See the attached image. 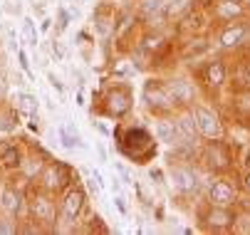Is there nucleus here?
I'll return each mask as SVG.
<instances>
[{
    "instance_id": "nucleus-1",
    "label": "nucleus",
    "mask_w": 250,
    "mask_h": 235,
    "mask_svg": "<svg viewBox=\"0 0 250 235\" xmlns=\"http://www.w3.org/2000/svg\"><path fill=\"white\" fill-rule=\"evenodd\" d=\"M196 126L201 129V134L206 137H221V121H218V114H213L210 109L206 107H196Z\"/></svg>"
},
{
    "instance_id": "nucleus-2",
    "label": "nucleus",
    "mask_w": 250,
    "mask_h": 235,
    "mask_svg": "<svg viewBox=\"0 0 250 235\" xmlns=\"http://www.w3.org/2000/svg\"><path fill=\"white\" fill-rule=\"evenodd\" d=\"M84 208V191L82 188H69L64 200H62V213L67 220H75L80 215V211Z\"/></svg>"
},
{
    "instance_id": "nucleus-3",
    "label": "nucleus",
    "mask_w": 250,
    "mask_h": 235,
    "mask_svg": "<svg viewBox=\"0 0 250 235\" xmlns=\"http://www.w3.org/2000/svg\"><path fill=\"white\" fill-rule=\"evenodd\" d=\"M30 211H32V218L40 220V223L55 220V203H52L47 196H35L30 200Z\"/></svg>"
},
{
    "instance_id": "nucleus-4",
    "label": "nucleus",
    "mask_w": 250,
    "mask_h": 235,
    "mask_svg": "<svg viewBox=\"0 0 250 235\" xmlns=\"http://www.w3.org/2000/svg\"><path fill=\"white\" fill-rule=\"evenodd\" d=\"M42 181H45V188L47 191H60L67 183V169H64L62 163L45 166V169H42Z\"/></svg>"
},
{
    "instance_id": "nucleus-5",
    "label": "nucleus",
    "mask_w": 250,
    "mask_h": 235,
    "mask_svg": "<svg viewBox=\"0 0 250 235\" xmlns=\"http://www.w3.org/2000/svg\"><path fill=\"white\" fill-rule=\"evenodd\" d=\"M144 97H146V102H149L151 107H168L171 102H176L173 94H171V89L164 87V84H156V82H154V84H146Z\"/></svg>"
},
{
    "instance_id": "nucleus-6",
    "label": "nucleus",
    "mask_w": 250,
    "mask_h": 235,
    "mask_svg": "<svg viewBox=\"0 0 250 235\" xmlns=\"http://www.w3.org/2000/svg\"><path fill=\"white\" fill-rule=\"evenodd\" d=\"M131 109V94L126 87H117L112 94H109V114L114 117H122Z\"/></svg>"
},
{
    "instance_id": "nucleus-7",
    "label": "nucleus",
    "mask_w": 250,
    "mask_h": 235,
    "mask_svg": "<svg viewBox=\"0 0 250 235\" xmlns=\"http://www.w3.org/2000/svg\"><path fill=\"white\" fill-rule=\"evenodd\" d=\"M233 198H235V193H233V188L226 181H216L210 186V200L216 206H230Z\"/></svg>"
},
{
    "instance_id": "nucleus-8",
    "label": "nucleus",
    "mask_w": 250,
    "mask_h": 235,
    "mask_svg": "<svg viewBox=\"0 0 250 235\" xmlns=\"http://www.w3.org/2000/svg\"><path fill=\"white\" fill-rule=\"evenodd\" d=\"M168 89H171V94H173V99L176 102H191L193 99V87L188 84V82H184V79H173L171 84H168Z\"/></svg>"
},
{
    "instance_id": "nucleus-9",
    "label": "nucleus",
    "mask_w": 250,
    "mask_h": 235,
    "mask_svg": "<svg viewBox=\"0 0 250 235\" xmlns=\"http://www.w3.org/2000/svg\"><path fill=\"white\" fill-rule=\"evenodd\" d=\"M156 137H159V141H164V144H176L178 129H176L173 121H159V124H156Z\"/></svg>"
},
{
    "instance_id": "nucleus-10",
    "label": "nucleus",
    "mask_w": 250,
    "mask_h": 235,
    "mask_svg": "<svg viewBox=\"0 0 250 235\" xmlns=\"http://www.w3.org/2000/svg\"><path fill=\"white\" fill-rule=\"evenodd\" d=\"M20 203H22L20 191H15V188H5V191H3V208H5L8 213H18V211H20Z\"/></svg>"
},
{
    "instance_id": "nucleus-11",
    "label": "nucleus",
    "mask_w": 250,
    "mask_h": 235,
    "mask_svg": "<svg viewBox=\"0 0 250 235\" xmlns=\"http://www.w3.org/2000/svg\"><path fill=\"white\" fill-rule=\"evenodd\" d=\"M20 161H22V154L15 146H8L3 154H0V163H3L5 169H20Z\"/></svg>"
},
{
    "instance_id": "nucleus-12",
    "label": "nucleus",
    "mask_w": 250,
    "mask_h": 235,
    "mask_svg": "<svg viewBox=\"0 0 250 235\" xmlns=\"http://www.w3.org/2000/svg\"><path fill=\"white\" fill-rule=\"evenodd\" d=\"M173 181H176L178 188H184V191H191L196 186V176L188 169H173Z\"/></svg>"
},
{
    "instance_id": "nucleus-13",
    "label": "nucleus",
    "mask_w": 250,
    "mask_h": 235,
    "mask_svg": "<svg viewBox=\"0 0 250 235\" xmlns=\"http://www.w3.org/2000/svg\"><path fill=\"white\" fill-rule=\"evenodd\" d=\"M20 169H22V174L27 176V178H35V176H40L42 174V161L40 158H25V161H20Z\"/></svg>"
},
{
    "instance_id": "nucleus-14",
    "label": "nucleus",
    "mask_w": 250,
    "mask_h": 235,
    "mask_svg": "<svg viewBox=\"0 0 250 235\" xmlns=\"http://www.w3.org/2000/svg\"><path fill=\"white\" fill-rule=\"evenodd\" d=\"M243 27L238 25V27H228L226 32H223V45L226 47H235V45H240V38H243Z\"/></svg>"
},
{
    "instance_id": "nucleus-15",
    "label": "nucleus",
    "mask_w": 250,
    "mask_h": 235,
    "mask_svg": "<svg viewBox=\"0 0 250 235\" xmlns=\"http://www.w3.org/2000/svg\"><path fill=\"white\" fill-rule=\"evenodd\" d=\"M230 220H233V215L226 208H216V211H210V215H208V223L210 225H228Z\"/></svg>"
},
{
    "instance_id": "nucleus-16",
    "label": "nucleus",
    "mask_w": 250,
    "mask_h": 235,
    "mask_svg": "<svg viewBox=\"0 0 250 235\" xmlns=\"http://www.w3.org/2000/svg\"><path fill=\"white\" fill-rule=\"evenodd\" d=\"M176 129H178V134H184L186 139H193V134H196V121H193L191 117H181V119H178V124H176Z\"/></svg>"
},
{
    "instance_id": "nucleus-17",
    "label": "nucleus",
    "mask_w": 250,
    "mask_h": 235,
    "mask_svg": "<svg viewBox=\"0 0 250 235\" xmlns=\"http://www.w3.org/2000/svg\"><path fill=\"white\" fill-rule=\"evenodd\" d=\"M223 79H226L223 64H221V62H213V64L208 67V82H210V84H221Z\"/></svg>"
},
{
    "instance_id": "nucleus-18",
    "label": "nucleus",
    "mask_w": 250,
    "mask_h": 235,
    "mask_svg": "<svg viewBox=\"0 0 250 235\" xmlns=\"http://www.w3.org/2000/svg\"><path fill=\"white\" fill-rule=\"evenodd\" d=\"M22 32H25V38H27V42L32 47L38 45V27H35V20L32 18H25L22 20Z\"/></svg>"
},
{
    "instance_id": "nucleus-19",
    "label": "nucleus",
    "mask_w": 250,
    "mask_h": 235,
    "mask_svg": "<svg viewBox=\"0 0 250 235\" xmlns=\"http://www.w3.org/2000/svg\"><path fill=\"white\" fill-rule=\"evenodd\" d=\"M60 137H62V144H64V146H69V149H72L75 144H80V139H77V134H75V137H72V134H69V131H67L64 126L60 129ZM80 146H82V144H80Z\"/></svg>"
},
{
    "instance_id": "nucleus-20",
    "label": "nucleus",
    "mask_w": 250,
    "mask_h": 235,
    "mask_svg": "<svg viewBox=\"0 0 250 235\" xmlns=\"http://www.w3.org/2000/svg\"><path fill=\"white\" fill-rule=\"evenodd\" d=\"M20 104H22V109L35 112V109H38V99L30 97V94H20Z\"/></svg>"
},
{
    "instance_id": "nucleus-21",
    "label": "nucleus",
    "mask_w": 250,
    "mask_h": 235,
    "mask_svg": "<svg viewBox=\"0 0 250 235\" xmlns=\"http://www.w3.org/2000/svg\"><path fill=\"white\" fill-rule=\"evenodd\" d=\"M18 62H20V70H22L27 77H32V70H30V62H27V55H25V50H18Z\"/></svg>"
},
{
    "instance_id": "nucleus-22",
    "label": "nucleus",
    "mask_w": 250,
    "mask_h": 235,
    "mask_svg": "<svg viewBox=\"0 0 250 235\" xmlns=\"http://www.w3.org/2000/svg\"><path fill=\"white\" fill-rule=\"evenodd\" d=\"M0 233H18V225H15V220H10V218H3V220H0Z\"/></svg>"
},
{
    "instance_id": "nucleus-23",
    "label": "nucleus",
    "mask_w": 250,
    "mask_h": 235,
    "mask_svg": "<svg viewBox=\"0 0 250 235\" xmlns=\"http://www.w3.org/2000/svg\"><path fill=\"white\" fill-rule=\"evenodd\" d=\"M57 15H60V30H64V27L69 25V13H67L64 8H60V10H57Z\"/></svg>"
},
{
    "instance_id": "nucleus-24",
    "label": "nucleus",
    "mask_w": 250,
    "mask_h": 235,
    "mask_svg": "<svg viewBox=\"0 0 250 235\" xmlns=\"http://www.w3.org/2000/svg\"><path fill=\"white\" fill-rule=\"evenodd\" d=\"M52 52H55V55H57V59H62V57H64V50H62V47H60V42H57V40H55V42H52Z\"/></svg>"
},
{
    "instance_id": "nucleus-25",
    "label": "nucleus",
    "mask_w": 250,
    "mask_h": 235,
    "mask_svg": "<svg viewBox=\"0 0 250 235\" xmlns=\"http://www.w3.org/2000/svg\"><path fill=\"white\" fill-rule=\"evenodd\" d=\"M114 203H117V208L126 215V203H124V198H122V196H117V198H114Z\"/></svg>"
},
{
    "instance_id": "nucleus-26",
    "label": "nucleus",
    "mask_w": 250,
    "mask_h": 235,
    "mask_svg": "<svg viewBox=\"0 0 250 235\" xmlns=\"http://www.w3.org/2000/svg\"><path fill=\"white\" fill-rule=\"evenodd\" d=\"M50 84H52L57 92H62V84H60V79H57V77H52V75H50Z\"/></svg>"
},
{
    "instance_id": "nucleus-27",
    "label": "nucleus",
    "mask_w": 250,
    "mask_h": 235,
    "mask_svg": "<svg viewBox=\"0 0 250 235\" xmlns=\"http://www.w3.org/2000/svg\"><path fill=\"white\" fill-rule=\"evenodd\" d=\"M245 186H248V188H250V176H248V181H245Z\"/></svg>"
},
{
    "instance_id": "nucleus-28",
    "label": "nucleus",
    "mask_w": 250,
    "mask_h": 235,
    "mask_svg": "<svg viewBox=\"0 0 250 235\" xmlns=\"http://www.w3.org/2000/svg\"><path fill=\"white\" fill-rule=\"evenodd\" d=\"M248 84H250V72H248Z\"/></svg>"
}]
</instances>
